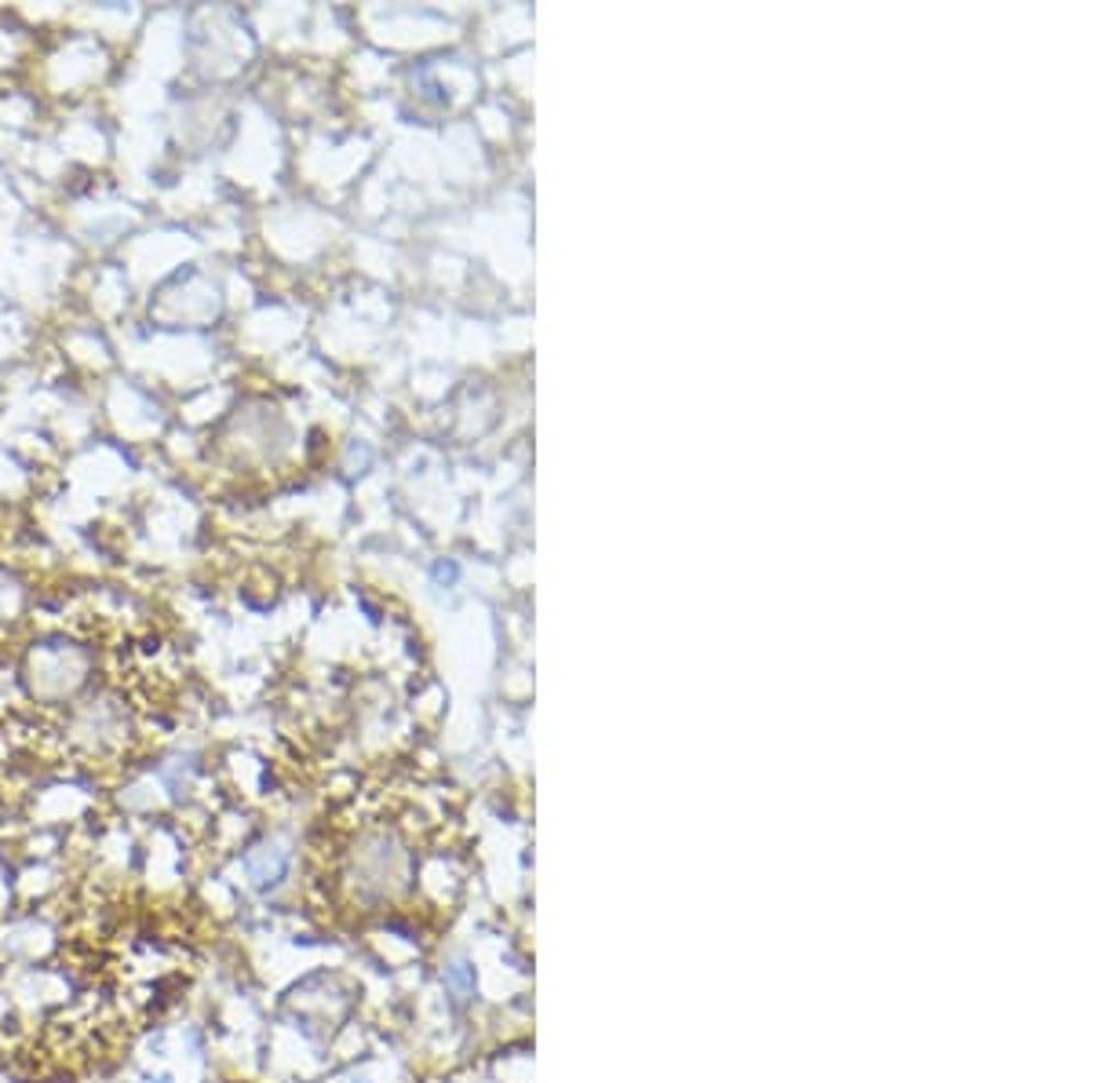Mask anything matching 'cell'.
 Masks as SVG:
<instances>
[{
	"label": "cell",
	"mask_w": 1094,
	"mask_h": 1083,
	"mask_svg": "<svg viewBox=\"0 0 1094 1083\" xmlns=\"http://www.w3.org/2000/svg\"><path fill=\"white\" fill-rule=\"evenodd\" d=\"M26 671H30V690L37 693V697L59 701V697H70V693L85 682L88 657L66 643H48V646L33 649Z\"/></svg>",
	"instance_id": "6da1fadb"
},
{
	"label": "cell",
	"mask_w": 1094,
	"mask_h": 1083,
	"mask_svg": "<svg viewBox=\"0 0 1094 1083\" xmlns=\"http://www.w3.org/2000/svg\"><path fill=\"white\" fill-rule=\"evenodd\" d=\"M245 869L248 875H253L256 883H274L278 875L284 872V853L281 850H256V853H248V861H245Z\"/></svg>",
	"instance_id": "7a4b0ae2"
}]
</instances>
